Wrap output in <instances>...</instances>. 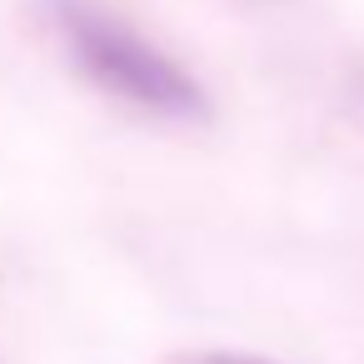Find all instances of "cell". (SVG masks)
<instances>
[{
  "label": "cell",
  "mask_w": 364,
  "mask_h": 364,
  "mask_svg": "<svg viewBox=\"0 0 364 364\" xmlns=\"http://www.w3.org/2000/svg\"><path fill=\"white\" fill-rule=\"evenodd\" d=\"M50 11H55L65 46L75 50L80 70L95 85H105L110 95H120L140 110H155V115H175V120H205L210 115V100L195 85V75L180 70L150 41H140L125 21L100 11L95 0H50Z\"/></svg>",
  "instance_id": "6da1fadb"
},
{
  "label": "cell",
  "mask_w": 364,
  "mask_h": 364,
  "mask_svg": "<svg viewBox=\"0 0 364 364\" xmlns=\"http://www.w3.org/2000/svg\"><path fill=\"white\" fill-rule=\"evenodd\" d=\"M165 364H279L259 354H235V349H195V354H170Z\"/></svg>",
  "instance_id": "7a4b0ae2"
}]
</instances>
